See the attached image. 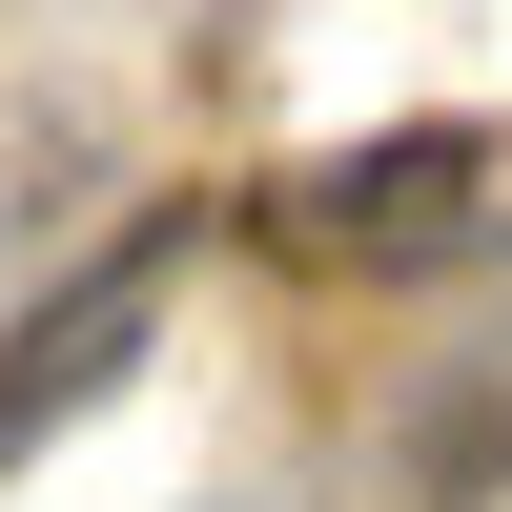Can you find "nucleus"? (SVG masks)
<instances>
[{
    "instance_id": "obj_1",
    "label": "nucleus",
    "mask_w": 512,
    "mask_h": 512,
    "mask_svg": "<svg viewBox=\"0 0 512 512\" xmlns=\"http://www.w3.org/2000/svg\"><path fill=\"white\" fill-rule=\"evenodd\" d=\"M492 205H512V144H492V123H369V144L267 164V205H246V226H267L287 267L431 287V267H472V246H492Z\"/></svg>"
},
{
    "instance_id": "obj_2",
    "label": "nucleus",
    "mask_w": 512,
    "mask_h": 512,
    "mask_svg": "<svg viewBox=\"0 0 512 512\" xmlns=\"http://www.w3.org/2000/svg\"><path fill=\"white\" fill-rule=\"evenodd\" d=\"M164 267H185V226H123L103 267L62 287V308H21V349H0V472H21V451H62L82 410L144 369V328H164Z\"/></svg>"
}]
</instances>
